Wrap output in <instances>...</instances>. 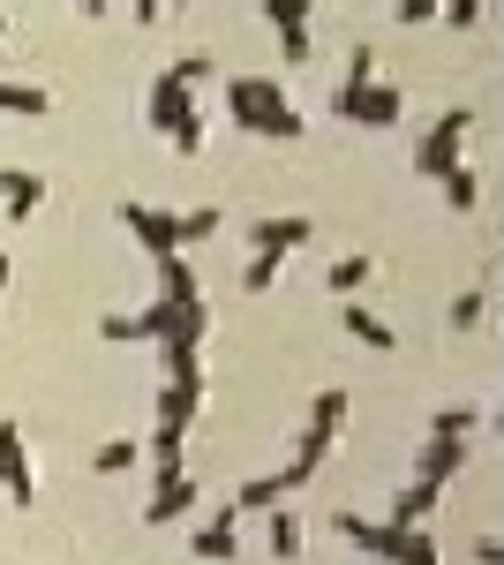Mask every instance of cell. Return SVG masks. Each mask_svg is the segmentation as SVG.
I'll list each match as a JSON object with an SVG mask.
<instances>
[{
	"mask_svg": "<svg viewBox=\"0 0 504 565\" xmlns=\"http://www.w3.org/2000/svg\"><path fill=\"white\" fill-rule=\"evenodd\" d=\"M218 226H226V212H218V204H196V212H173V249H181V257H189V249H204V242L218 234Z\"/></svg>",
	"mask_w": 504,
	"mask_h": 565,
	"instance_id": "obj_17",
	"label": "cell"
},
{
	"mask_svg": "<svg viewBox=\"0 0 504 565\" xmlns=\"http://www.w3.org/2000/svg\"><path fill=\"white\" fill-rule=\"evenodd\" d=\"M301 242H309V218H294V212L256 218V226H249V249H271V257H294Z\"/></svg>",
	"mask_w": 504,
	"mask_h": 565,
	"instance_id": "obj_16",
	"label": "cell"
},
{
	"mask_svg": "<svg viewBox=\"0 0 504 565\" xmlns=\"http://www.w3.org/2000/svg\"><path fill=\"white\" fill-rule=\"evenodd\" d=\"M181 445H189L181 430H151V445H143V452H151V468L167 476V468H181Z\"/></svg>",
	"mask_w": 504,
	"mask_h": 565,
	"instance_id": "obj_30",
	"label": "cell"
},
{
	"mask_svg": "<svg viewBox=\"0 0 504 565\" xmlns=\"http://www.w3.org/2000/svg\"><path fill=\"white\" fill-rule=\"evenodd\" d=\"M167 76H173V84H189V90H196V84H211V53H181V61H173Z\"/></svg>",
	"mask_w": 504,
	"mask_h": 565,
	"instance_id": "obj_32",
	"label": "cell"
},
{
	"mask_svg": "<svg viewBox=\"0 0 504 565\" xmlns=\"http://www.w3.org/2000/svg\"><path fill=\"white\" fill-rule=\"evenodd\" d=\"M121 226L151 249V257H167V249H173V212H167V204H121Z\"/></svg>",
	"mask_w": 504,
	"mask_h": 565,
	"instance_id": "obj_13",
	"label": "cell"
},
{
	"mask_svg": "<svg viewBox=\"0 0 504 565\" xmlns=\"http://www.w3.org/2000/svg\"><path fill=\"white\" fill-rule=\"evenodd\" d=\"M332 527L354 551H369V558H384V565H444V551H437L429 527H392V521H362V513H332Z\"/></svg>",
	"mask_w": 504,
	"mask_h": 565,
	"instance_id": "obj_3",
	"label": "cell"
},
{
	"mask_svg": "<svg viewBox=\"0 0 504 565\" xmlns=\"http://www.w3.org/2000/svg\"><path fill=\"white\" fill-rule=\"evenodd\" d=\"M136 460H143V437H106V445L90 452V468H98V476H128Z\"/></svg>",
	"mask_w": 504,
	"mask_h": 565,
	"instance_id": "obj_22",
	"label": "cell"
},
{
	"mask_svg": "<svg viewBox=\"0 0 504 565\" xmlns=\"http://www.w3.org/2000/svg\"><path fill=\"white\" fill-rule=\"evenodd\" d=\"M196 415H204V377H167V385H159V430L189 437Z\"/></svg>",
	"mask_w": 504,
	"mask_h": 565,
	"instance_id": "obj_10",
	"label": "cell"
},
{
	"mask_svg": "<svg viewBox=\"0 0 504 565\" xmlns=\"http://www.w3.org/2000/svg\"><path fill=\"white\" fill-rule=\"evenodd\" d=\"M189 114H196V90L189 84L159 76V84L143 90V121H151V129H173V121H189Z\"/></svg>",
	"mask_w": 504,
	"mask_h": 565,
	"instance_id": "obj_12",
	"label": "cell"
},
{
	"mask_svg": "<svg viewBox=\"0 0 504 565\" xmlns=\"http://www.w3.org/2000/svg\"><path fill=\"white\" fill-rule=\"evenodd\" d=\"M444 204H452V212H474V204H482V174H474L467 159L444 174Z\"/></svg>",
	"mask_w": 504,
	"mask_h": 565,
	"instance_id": "obj_25",
	"label": "cell"
},
{
	"mask_svg": "<svg viewBox=\"0 0 504 565\" xmlns=\"http://www.w3.org/2000/svg\"><path fill=\"white\" fill-rule=\"evenodd\" d=\"M369 271H377V257H339L332 271H324V287H332V295H362Z\"/></svg>",
	"mask_w": 504,
	"mask_h": 565,
	"instance_id": "obj_23",
	"label": "cell"
},
{
	"mask_svg": "<svg viewBox=\"0 0 504 565\" xmlns=\"http://www.w3.org/2000/svg\"><path fill=\"white\" fill-rule=\"evenodd\" d=\"M474 565H504V543H497V535H474Z\"/></svg>",
	"mask_w": 504,
	"mask_h": 565,
	"instance_id": "obj_36",
	"label": "cell"
},
{
	"mask_svg": "<svg viewBox=\"0 0 504 565\" xmlns=\"http://www.w3.org/2000/svg\"><path fill=\"white\" fill-rule=\"evenodd\" d=\"M256 8H264V23L279 31V53H287V68H301V61L317 53V31H309L317 0H256Z\"/></svg>",
	"mask_w": 504,
	"mask_h": 565,
	"instance_id": "obj_6",
	"label": "cell"
},
{
	"mask_svg": "<svg viewBox=\"0 0 504 565\" xmlns=\"http://www.w3.org/2000/svg\"><path fill=\"white\" fill-rule=\"evenodd\" d=\"M173 151H181V159H196V151H204L211 143V121H204V106H196V114H189V121H173Z\"/></svg>",
	"mask_w": 504,
	"mask_h": 565,
	"instance_id": "obj_27",
	"label": "cell"
},
{
	"mask_svg": "<svg viewBox=\"0 0 504 565\" xmlns=\"http://www.w3.org/2000/svg\"><path fill=\"white\" fill-rule=\"evenodd\" d=\"M0 114L39 121V114H53V90H45V84H8V76H0Z\"/></svg>",
	"mask_w": 504,
	"mask_h": 565,
	"instance_id": "obj_20",
	"label": "cell"
},
{
	"mask_svg": "<svg viewBox=\"0 0 504 565\" xmlns=\"http://www.w3.org/2000/svg\"><path fill=\"white\" fill-rule=\"evenodd\" d=\"M369 76H377V45H354L346 53V84H369Z\"/></svg>",
	"mask_w": 504,
	"mask_h": 565,
	"instance_id": "obj_33",
	"label": "cell"
},
{
	"mask_svg": "<svg viewBox=\"0 0 504 565\" xmlns=\"http://www.w3.org/2000/svg\"><path fill=\"white\" fill-rule=\"evenodd\" d=\"M136 23H143V31H159V23H167V0H136Z\"/></svg>",
	"mask_w": 504,
	"mask_h": 565,
	"instance_id": "obj_37",
	"label": "cell"
},
{
	"mask_svg": "<svg viewBox=\"0 0 504 565\" xmlns=\"http://www.w3.org/2000/svg\"><path fill=\"white\" fill-rule=\"evenodd\" d=\"M8 279H15V257H0V295H8Z\"/></svg>",
	"mask_w": 504,
	"mask_h": 565,
	"instance_id": "obj_39",
	"label": "cell"
},
{
	"mask_svg": "<svg viewBox=\"0 0 504 565\" xmlns=\"http://www.w3.org/2000/svg\"><path fill=\"white\" fill-rule=\"evenodd\" d=\"M399 114H407V90L377 84V76L332 90V121H354V129H399Z\"/></svg>",
	"mask_w": 504,
	"mask_h": 565,
	"instance_id": "obj_4",
	"label": "cell"
},
{
	"mask_svg": "<svg viewBox=\"0 0 504 565\" xmlns=\"http://www.w3.org/2000/svg\"><path fill=\"white\" fill-rule=\"evenodd\" d=\"M39 204H45V174H31V167H0V212L31 218Z\"/></svg>",
	"mask_w": 504,
	"mask_h": 565,
	"instance_id": "obj_15",
	"label": "cell"
},
{
	"mask_svg": "<svg viewBox=\"0 0 504 565\" xmlns=\"http://www.w3.org/2000/svg\"><path fill=\"white\" fill-rule=\"evenodd\" d=\"M76 8H84L90 23H98V15H106V8H114V0H76Z\"/></svg>",
	"mask_w": 504,
	"mask_h": 565,
	"instance_id": "obj_38",
	"label": "cell"
},
{
	"mask_svg": "<svg viewBox=\"0 0 504 565\" xmlns=\"http://www.w3.org/2000/svg\"><path fill=\"white\" fill-rule=\"evenodd\" d=\"M167 8H173V0H167Z\"/></svg>",
	"mask_w": 504,
	"mask_h": 565,
	"instance_id": "obj_40",
	"label": "cell"
},
{
	"mask_svg": "<svg viewBox=\"0 0 504 565\" xmlns=\"http://www.w3.org/2000/svg\"><path fill=\"white\" fill-rule=\"evenodd\" d=\"M264 543H271V558H279V565L301 558V513H294V505H271V513H264Z\"/></svg>",
	"mask_w": 504,
	"mask_h": 565,
	"instance_id": "obj_18",
	"label": "cell"
},
{
	"mask_svg": "<svg viewBox=\"0 0 504 565\" xmlns=\"http://www.w3.org/2000/svg\"><path fill=\"white\" fill-rule=\"evenodd\" d=\"M467 129H474V106L437 114V121L421 129V143H415V174L421 181H444V174H452V167H460V151H467Z\"/></svg>",
	"mask_w": 504,
	"mask_h": 565,
	"instance_id": "obj_5",
	"label": "cell"
},
{
	"mask_svg": "<svg viewBox=\"0 0 504 565\" xmlns=\"http://www.w3.org/2000/svg\"><path fill=\"white\" fill-rule=\"evenodd\" d=\"M399 23H437V0H399Z\"/></svg>",
	"mask_w": 504,
	"mask_h": 565,
	"instance_id": "obj_35",
	"label": "cell"
},
{
	"mask_svg": "<svg viewBox=\"0 0 504 565\" xmlns=\"http://www.w3.org/2000/svg\"><path fill=\"white\" fill-rule=\"evenodd\" d=\"M226 106L264 143H301V129H309L294 114V98H287V84H271V76H226Z\"/></svg>",
	"mask_w": 504,
	"mask_h": 565,
	"instance_id": "obj_2",
	"label": "cell"
},
{
	"mask_svg": "<svg viewBox=\"0 0 504 565\" xmlns=\"http://www.w3.org/2000/svg\"><path fill=\"white\" fill-rule=\"evenodd\" d=\"M189 551H196V565H234L242 558V513L211 505L204 521H196V535H189Z\"/></svg>",
	"mask_w": 504,
	"mask_h": 565,
	"instance_id": "obj_8",
	"label": "cell"
},
{
	"mask_svg": "<svg viewBox=\"0 0 504 565\" xmlns=\"http://www.w3.org/2000/svg\"><path fill=\"white\" fill-rule=\"evenodd\" d=\"M151 271H159V302H204V279H196V264L181 257V249L151 257Z\"/></svg>",
	"mask_w": 504,
	"mask_h": 565,
	"instance_id": "obj_14",
	"label": "cell"
},
{
	"mask_svg": "<svg viewBox=\"0 0 504 565\" xmlns=\"http://www.w3.org/2000/svg\"><path fill=\"white\" fill-rule=\"evenodd\" d=\"M279 271H287V257H271V249H256V257L242 264V295H271V287H279Z\"/></svg>",
	"mask_w": 504,
	"mask_h": 565,
	"instance_id": "obj_24",
	"label": "cell"
},
{
	"mask_svg": "<svg viewBox=\"0 0 504 565\" xmlns=\"http://www.w3.org/2000/svg\"><path fill=\"white\" fill-rule=\"evenodd\" d=\"M482 430V407H437L429 415V437H474Z\"/></svg>",
	"mask_w": 504,
	"mask_h": 565,
	"instance_id": "obj_26",
	"label": "cell"
},
{
	"mask_svg": "<svg viewBox=\"0 0 504 565\" xmlns=\"http://www.w3.org/2000/svg\"><path fill=\"white\" fill-rule=\"evenodd\" d=\"M482 317H490V287H467L460 302H452V332H474Z\"/></svg>",
	"mask_w": 504,
	"mask_h": 565,
	"instance_id": "obj_28",
	"label": "cell"
},
{
	"mask_svg": "<svg viewBox=\"0 0 504 565\" xmlns=\"http://www.w3.org/2000/svg\"><path fill=\"white\" fill-rule=\"evenodd\" d=\"M211 332V302H143V309H114V317H98V340H114V348H167V340H189V348H204Z\"/></svg>",
	"mask_w": 504,
	"mask_h": 565,
	"instance_id": "obj_1",
	"label": "cell"
},
{
	"mask_svg": "<svg viewBox=\"0 0 504 565\" xmlns=\"http://www.w3.org/2000/svg\"><path fill=\"white\" fill-rule=\"evenodd\" d=\"M339 324H346V332H354L362 348H377V354H392V348H399V340H392V324H384L377 309H362V302H346V317H339Z\"/></svg>",
	"mask_w": 504,
	"mask_h": 565,
	"instance_id": "obj_19",
	"label": "cell"
},
{
	"mask_svg": "<svg viewBox=\"0 0 504 565\" xmlns=\"http://www.w3.org/2000/svg\"><path fill=\"white\" fill-rule=\"evenodd\" d=\"M279 498H287V482H279V468H271V476H249L242 490H234V513H271Z\"/></svg>",
	"mask_w": 504,
	"mask_h": 565,
	"instance_id": "obj_21",
	"label": "cell"
},
{
	"mask_svg": "<svg viewBox=\"0 0 504 565\" xmlns=\"http://www.w3.org/2000/svg\"><path fill=\"white\" fill-rule=\"evenodd\" d=\"M196 498H204V482L189 476V468H167V476L151 482V498H143V527H173L181 513H196Z\"/></svg>",
	"mask_w": 504,
	"mask_h": 565,
	"instance_id": "obj_7",
	"label": "cell"
},
{
	"mask_svg": "<svg viewBox=\"0 0 504 565\" xmlns=\"http://www.w3.org/2000/svg\"><path fill=\"white\" fill-rule=\"evenodd\" d=\"M482 8H490V0H437V15H444L452 31H474V23H482Z\"/></svg>",
	"mask_w": 504,
	"mask_h": 565,
	"instance_id": "obj_31",
	"label": "cell"
},
{
	"mask_svg": "<svg viewBox=\"0 0 504 565\" xmlns=\"http://www.w3.org/2000/svg\"><path fill=\"white\" fill-rule=\"evenodd\" d=\"M23 468H31V452H23V430H15V423H0V482L23 476Z\"/></svg>",
	"mask_w": 504,
	"mask_h": 565,
	"instance_id": "obj_29",
	"label": "cell"
},
{
	"mask_svg": "<svg viewBox=\"0 0 504 565\" xmlns=\"http://www.w3.org/2000/svg\"><path fill=\"white\" fill-rule=\"evenodd\" d=\"M0 490H8L15 505H39V476H31V468H23V476H8V482H0Z\"/></svg>",
	"mask_w": 504,
	"mask_h": 565,
	"instance_id": "obj_34",
	"label": "cell"
},
{
	"mask_svg": "<svg viewBox=\"0 0 504 565\" xmlns=\"http://www.w3.org/2000/svg\"><path fill=\"white\" fill-rule=\"evenodd\" d=\"M437 505H444V490H437V482H399V490L384 498V521H392V527H429Z\"/></svg>",
	"mask_w": 504,
	"mask_h": 565,
	"instance_id": "obj_11",
	"label": "cell"
},
{
	"mask_svg": "<svg viewBox=\"0 0 504 565\" xmlns=\"http://www.w3.org/2000/svg\"><path fill=\"white\" fill-rule=\"evenodd\" d=\"M467 460H474V445H467V437H429V445L415 452V482H437V490H444Z\"/></svg>",
	"mask_w": 504,
	"mask_h": 565,
	"instance_id": "obj_9",
	"label": "cell"
}]
</instances>
